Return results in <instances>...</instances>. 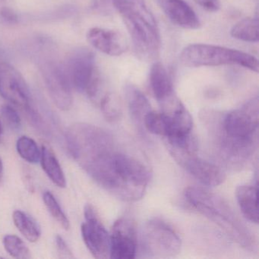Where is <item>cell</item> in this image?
<instances>
[{
    "mask_svg": "<svg viewBox=\"0 0 259 259\" xmlns=\"http://www.w3.org/2000/svg\"><path fill=\"white\" fill-rule=\"evenodd\" d=\"M56 245H57V251L59 255L62 258H72L74 257L70 248L68 246L66 241L62 236L57 235L56 237Z\"/></svg>",
    "mask_w": 259,
    "mask_h": 259,
    "instance_id": "cell-27",
    "label": "cell"
},
{
    "mask_svg": "<svg viewBox=\"0 0 259 259\" xmlns=\"http://www.w3.org/2000/svg\"><path fill=\"white\" fill-rule=\"evenodd\" d=\"M16 149L19 155L28 163H37L40 161L41 150L35 141L28 136H21L16 142Z\"/></svg>",
    "mask_w": 259,
    "mask_h": 259,
    "instance_id": "cell-23",
    "label": "cell"
},
{
    "mask_svg": "<svg viewBox=\"0 0 259 259\" xmlns=\"http://www.w3.org/2000/svg\"><path fill=\"white\" fill-rule=\"evenodd\" d=\"M65 69L72 87L79 92H85L98 71L95 54L89 49L78 50L69 57Z\"/></svg>",
    "mask_w": 259,
    "mask_h": 259,
    "instance_id": "cell-12",
    "label": "cell"
},
{
    "mask_svg": "<svg viewBox=\"0 0 259 259\" xmlns=\"http://www.w3.org/2000/svg\"><path fill=\"white\" fill-rule=\"evenodd\" d=\"M175 160L194 178L207 186H218L226 179L224 171L197 156V152L171 150Z\"/></svg>",
    "mask_w": 259,
    "mask_h": 259,
    "instance_id": "cell-11",
    "label": "cell"
},
{
    "mask_svg": "<svg viewBox=\"0 0 259 259\" xmlns=\"http://www.w3.org/2000/svg\"><path fill=\"white\" fill-rule=\"evenodd\" d=\"M149 79L153 95L160 104L174 95L170 75L160 62L154 63L151 66Z\"/></svg>",
    "mask_w": 259,
    "mask_h": 259,
    "instance_id": "cell-15",
    "label": "cell"
},
{
    "mask_svg": "<svg viewBox=\"0 0 259 259\" xmlns=\"http://www.w3.org/2000/svg\"><path fill=\"white\" fill-rule=\"evenodd\" d=\"M14 224L29 242H36L41 236V230L37 221L22 210H15L13 214Z\"/></svg>",
    "mask_w": 259,
    "mask_h": 259,
    "instance_id": "cell-19",
    "label": "cell"
},
{
    "mask_svg": "<svg viewBox=\"0 0 259 259\" xmlns=\"http://www.w3.org/2000/svg\"><path fill=\"white\" fill-rule=\"evenodd\" d=\"M42 75L55 105L60 110H69L73 102L72 86L65 67L57 63H46L42 67Z\"/></svg>",
    "mask_w": 259,
    "mask_h": 259,
    "instance_id": "cell-9",
    "label": "cell"
},
{
    "mask_svg": "<svg viewBox=\"0 0 259 259\" xmlns=\"http://www.w3.org/2000/svg\"><path fill=\"white\" fill-rule=\"evenodd\" d=\"M257 186L242 185L237 187L236 196L241 211L246 219L251 223L258 222Z\"/></svg>",
    "mask_w": 259,
    "mask_h": 259,
    "instance_id": "cell-17",
    "label": "cell"
},
{
    "mask_svg": "<svg viewBox=\"0 0 259 259\" xmlns=\"http://www.w3.org/2000/svg\"><path fill=\"white\" fill-rule=\"evenodd\" d=\"M140 247L145 257H174L181 249V239L177 232L160 220H150L140 233Z\"/></svg>",
    "mask_w": 259,
    "mask_h": 259,
    "instance_id": "cell-6",
    "label": "cell"
},
{
    "mask_svg": "<svg viewBox=\"0 0 259 259\" xmlns=\"http://www.w3.org/2000/svg\"><path fill=\"white\" fill-rule=\"evenodd\" d=\"M187 201L198 212L219 226L243 248H254V236L231 206L218 194L204 188L191 186L185 191Z\"/></svg>",
    "mask_w": 259,
    "mask_h": 259,
    "instance_id": "cell-3",
    "label": "cell"
},
{
    "mask_svg": "<svg viewBox=\"0 0 259 259\" xmlns=\"http://www.w3.org/2000/svg\"><path fill=\"white\" fill-rule=\"evenodd\" d=\"M110 242V258H135L138 251V235L133 219L128 217L119 218L113 224Z\"/></svg>",
    "mask_w": 259,
    "mask_h": 259,
    "instance_id": "cell-10",
    "label": "cell"
},
{
    "mask_svg": "<svg viewBox=\"0 0 259 259\" xmlns=\"http://www.w3.org/2000/svg\"><path fill=\"white\" fill-rule=\"evenodd\" d=\"M68 151L81 168L104 189L113 181L117 145L113 136L101 127L77 122L65 133Z\"/></svg>",
    "mask_w": 259,
    "mask_h": 259,
    "instance_id": "cell-1",
    "label": "cell"
},
{
    "mask_svg": "<svg viewBox=\"0 0 259 259\" xmlns=\"http://www.w3.org/2000/svg\"><path fill=\"white\" fill-rule=\"evenodd\" d=\"M0 15L2 16L3 19L9 23L16 24L19 20L17 14L12 9L8 8V7H4L1 9Z\"/></svg>",
    "mask_w": 259,
    "mask_h": 259,
    "instance_id": "cell-30",
    "label": "cell"
},
{
    "mask_svg": "<svg viewBox=\"0 0 259 259\" xmlns=\"http://www.w3.org/2000/svg\"><path fill=\"white\" fill-rule=\"evenodd\" d=\"M85 222L81 224V235L88 249L98 259L110 257V234L101 222L95 209L86 204L84 209Z\"/></svg>",
    "mask_w": 259,
    "mask_h": 259,
    "instance_id": "cell-7",
    "label": "cell"
},
{
    "mask_svg": "<svg viewBox=\"0 0 259 259\" xmlns=\"http://www.w3.org/2000/svg\"><path fill=\"white\" fill-rule=\"evenodd\" d=\"M204 119L227 163H241L254 152L258 126L257 97L225 115L205 112Z\"/></svg>",
    "mask_w": 259,
    "mask_h": 259,
    "instance_id": "cell-2",
    "label": "cell"
},
{
    "mask_svg": "<svg viewBox=\"0 0 259 259\" xmlns=\"http://www.w3.org/2000/svg\"><path fill=\"white\" fill-rule=\"evenodd\" d=\"M200 7L210 13H216L221 9L220 0H194Z\"/></svg>",
    "mask_w": 259,
    "mask_h": 259,
    "instance_id": "cell-28",
    "label": "cell"
},
{
    "mask_svg": "<svg viewBox=\"0 0 259 259\" xmlns=\"http://www.w3.org/2000/svg\"><path fill=\"white\" fill-rule=\"evenodd\" d=\"M40 161L44 171L51 181L58 187L66 188V179L64 172L55 153L49 145H42Z\"/></svg>",
    "mask_w": 259,
    "mask_h": 259,
    "instance_id": "cell-18",
    "label": "cell"
},
{
    "mask_svg": "<svg viewBox=\"0 0 259 259\" xmlns=\"http://www.w3.org/2000/svg\"><path fill=\"white\" fill-rule=\"evenodd\" d=\"M180 61L189 67L238 65L253 72H258V61L247 53L215 45H190L180 56Z\"/></svg>",
    "mask_w": 259,
    "mask_h": 259,
    "instance_id": "cell-5",
    "label": "cell"
},
{
    "mask_svg": "<svg viewBox=\"0 0 259 259\" xmlns=\"http://www.w3.org/2000/svg\"><path fill=\"white\" fill-rule=\"evenodd\" d=\"M3 176H4V163H3V160L0 157V182L2 180Z\"/></svg>",
    "mask_w": 259,
    "mask_h": 259,
    "instance_id": "cell-31",
    "label": "cell"
},
{
    "mask_svg": "<svg viewBox=\"0 0 259 259\" xmlns=\"http://www.w3.org/2000/svg\"><path fill=\"white\" fill-rule=\"evenodd\" d=\"M86 37L94 48L110 57H119L128 49L124 36L114 30L92 28L89 30Z\"/></svg>",
    "mask_w": 259,
    "mask_h": 259,
    "instance_id": "cell-13",
    "label": "cell"
},
{
    "mask_svg": "<svg viewBox=\"0 0 259 259\" xmlns=\"http://www.w3.org/2000/svg\"><path fill=\"white\" fill-rule=\"evenodd\" d=\"M101 112L109 122H114L119 120L122 116V106L117 95L107 93L100 101Z\"/></svg>",
    "mask_w": 259,
    "mask_h": 259,
    "instance_id": "cell-22",
    "label": "cell"
},
{
    "mask_svg": "<svg viewBox=\"0 0 259 259\" xmlns=\"http://www.w3.org/2000/svg\"><path fill=\"white\" fill-rule=\"evenodd\" d=\"M157 3L174 25L189 30H196L201 27L196 13L185 0H157Z\"/></svg>",
    "mask_w": 259,
    "mask_h": 259,
    "instance_id": "cell-14",
    "label": "cell"
},
{
    "mask_svg": "<svg viewBox=\"0 0 259 259\" xmlns=\"http://www.w3.org/2000/svg\"><path fill=\"white\" fill-rule=\"evenodd\" d=\"M4 245L6 251L15 258L29 259L31 251L21 238L16 235H6L4 238Z\"/></svg>",
    "mask_w": 259,
    "mask_h": 259,
    "instance_id": "cell-24",
    "label": "cell"
},
{
    "mask_svg": "<svg viewBox=\"0 0 259 259\" xmlns=\"http://www.w3.org/2000/svg\"><path fill=\"white\" fill-rule=\"evenodd\" d=\"M43 199L48 211L51 213L53 218L65 230H69L70 228V222L55 196L49 191H46L44 192Z\"/></svg>",
    "mask_w": 259,
    "mask_h": 259,
    "instance_id": "cell-25",
    "label": "cell"
},
{
    "mask_svg": "<svg viewBox=\"0 0 259 259\" xmlns=\"http://www.w3.org/2000/svg\"><path fill=\"white\" fill-rule=\"evenodd\" d=\"M143 123L149 133L165 138L167 136L169 130V117L166 113L151 110L144 118Z\"/></svg>",
    "mask_w": 259,
    "mask_h": 259,
    "instance_id": "cell-21",
    "label": "cell"
},
{
    "mask_svg": "<svg viewBox=\"0 0 259 259\" xmlns=\"http://www.w3.org/2000/svg\"><path fill=\"white\" fill-rule=\"evenodd\" d=\"M125 96L133 120L139 124L143 123L145 116L152 110L148 98L133 84L125 86Z\"/></svg>",
    "mask_w": 259,
    "mask_h": 259,
    "instance_id": "cell-16",
    "label": "cell"
},
{
    "mask_svg": "<svg viewBox=\"0 0 259 259\" xmlns=\"http://www.w3.org/2000/svg\"><path fill=\"white\" fill-rule=\"evenodd\" d=\"M112 4L122 17L138 54L145 59L155 57L161 45L160 29L145 0H112Z\"/></svg>",
    "mask_w": 259,
    "mask_h": 259,
    "instance_id": "cell-4",
    "label": "cell"
},
{
    "mask_svg": "<svg viewBox=\"0 0 259 259\" xmlns=\"http://www.w3.org/2000/svg\"><path fill=\"white\" fill-rule=\"evenodd\" d=\"M3 128L2 125H1V122H0V142H1V136H2Z\"/></svg>",
    "mask_w": 259,
    "mask_h": 259,
    "instance_id": "cell-32",
    "label": "cell"
},
{
    "mask_svg": "<svg viewBox=\"0 0 259 259\" xmlns=\"http://www.w3.org/2000/svg\"><path fill=\"white\" fill-rule=\"evenodd\" d=\"M0 95L24 112L34 105L25 78L17 69L7 63L0 64Z\"/></svg>",
    "mask_w": 259,
    "mask_h": 259,
    "instance_id": "cell-8",
    "label": "cell"
},
{
    "mask_svg": "<svg viewBox=\"0 0 259 259\" xmlns=\"http://www.w3.org/2000/svg\"><path fill=\"white\" fill-rule=\"evenodd\" d=\"M94 8L98 13L108 15L112 13L113 8L112 0H95Z\"/></svg>",
    "mask_w": 259,
    "mask_h": 259,
    "instance_id": "cell-29",
    "label": "cell"
},
{
    "mask_svg": "<svg viewBox=\"0 0 259 259\" xmlns=\"http://www.w3.org/2000/svg\"><path fill=\"white\" fill-rule=\"evenodd\" d=\"M230 34L233 38L249 43H257L259 39L257 18H246L232 28Z\"/></svg>",
    "mask_w": 259,
    "mask_h": 259,
    "instance_id": "cell-20",
    "label": "cell"
},
{
    "mask_svg": "<svg viewBox=\"0 0 259 259\" xmlns=\"http://www.w3.org/2000/svg\"><path fill=\"white\" fill-rule=\"evenodd\" d=\"M1 115L6 125L13 131H18L22 127V121L16 109L5 104L1 107Z\"/></svg>",
    "mask_w": 259,
    "mask_h": 259,
    "instance_id": "cell-26",
    "label": "cell"
}]
</instances>
